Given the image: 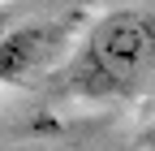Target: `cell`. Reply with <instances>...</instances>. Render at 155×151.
I'll list each match as a JSON object with an SVG mask.
<instances>
[{
	"mask_svg": "<svg viewBox=\"0 0 155 151\" xmlns=\"http://www.w3.org/2000/svg\"><path fill=\"white\" fill-rule=\"evenodd\" d=\"M155 65V17L142 9H112L86 30L69 61V91L86 99L129 95Z\"/></svg>",
	"mask_w": 155,
	"mask_h": 151,
	"instance_id": "1",
	"label": "cell"
},
{
	"mask_svg": "<svg viewBox=\"0 0 155 151\" xmlns=\"http://www.w3.org/2000/svg\"><path fill=\"white\" fill-rule=\"evenodd\" d=\"M73 39V17L22 22L0 35V82H30L65 56Z\"/></svg>",
	"mask_w": 155,
	"mask_h": 151,
	"instance_id": "2",
	"label": "cell"
},
{
	"mask_svg": "<svg viewBox=\"0 0 155 151\" xmlns=\"http://www.w3.org/2000/svg\"><path fill=\"white\" fill-rule=\"evenodd\" d=\"M5 30H9V17H5V13H0V35H5Z\"/></svg>",
	"mask_w": 155,
	"mask_h": 151,
	"instance_id": "3",
	"label": "cell"
},
{
	"mask_svg": "<svg viewBox=\"0 0 155 151\" xmlns=\"http://www.w3.org/2000/svg\"><path fill=\"white\" fill-rule=\"evenodd\" d=\"M151 151H155V129H151Z\"/></svg>",
	"mask_w": 155,
	"mask_h": 151,
	"instance_id": "4",
	"label": "cell"
}]
</instances>
